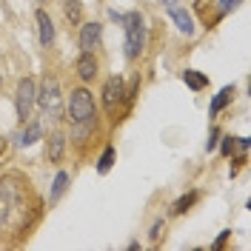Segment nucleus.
I'll return each instance as SVG.
<instances>
[{
    "mask_svg": "<svg viewBox=\"0 0 251 251\" xmlns=\"http://www.w3.org/2000/svg\"><path fill=\"white\" fill-rule=\"evenodd\" d=\"M66 183H69V174L66 172H60L57 177H54V188H51V200H57L63 194V188H66Z\"/></svg>",
    "mask_w": 251,
    "mask_h": 251,
    "instance_id": "nucleus-16",
    "label": "nucleus"
},
{
    "mask_svg": "<svg viewBox=\"0 0 251 251\" xmlns=\"http://www.w3.org/2000/svg\"><path fill=\"white\" fill-rule=\"evenodd\" d=\"M100 34H103V26L100 23H86L80 29V49L83 51H94L97 43H100Z\"/></svg>",
    "mask_w": 251,
    "mask_h": 251,
    "instance_id": "nucleus-6",
    "label": "nucleus"
},
{
    "mask_svg": "<svg viewBox=\"0 0 251 251\" xmlns=\"http://www.w3.org/2000/svg\"><path fill=\"white\" fill-rule=\"evenodd\" d=\"M183 80H186V83L191 86V89H194V92H200L203 86H208V77H205V75H200V72H194V69L183 72Z\"/></svg>",
    "mask_w": 251,
    "mask_h": 251,
    "instance_id": "nucleus-11",
    "label": "nucleus"
},
{
    "mask_svg": "<svg viewBox=\"0 0 251 251\" xmlns=\"http://www.w3.org/2000/svg\"><path fill=\"white\" fill-rule=\"evenodd\" d=\"M237 3H240V0H220V15H226V12H231V9H234Z\"/></svg>",
    "mask_w": 251,
    "mask_h": 251,
    "instance_id": "nucleus-18",
    "label": "nucleus"
},
{
    "mask_svg": "<svg viewBox=\"0 0 251 251\" xmlns=\"http://www.w3.org/2000/svg\"><path fill=\"white\" fill-rule=\"evenodd\" d=\"M231 94H234V89H231V86H226V89H223V92L214 97V100H211V114H217V111L223 109L228 100H231Z\"/></svg>",
    "mask_w": 251,
    "mask_h": 251,
    "instance_id": "nucleus-13",
    "label": "nucleus"
},
{
    "mask_svg": "<svg viewBox=\"0 0 251 251\" xmlns=\"http://www.w3.org/2000/svg\"><path fill=\"white\" fill-rule=\"evenodd\" d=\"M77 75L83 80H92L94 75H97V60L92 57V51H83L77 60Z\"/></svg>",
    "mask_w": 251,
    "mask_h": 251,
    "instance_id": "nucleus-9",
    "label": "nucleus"
},
{
    "mask_svg": "<svg viewBox=\"0 0 251 251\" xmlns=\"http://www.w3.org/2000/svg\"><path fill=\"white\" fill-rule=\"evenodd\" d=\"M34 97H37V89H34V80L23 77L17 83V92H15V109H17V120H29L31 106H34Z\"/></svg>",
    "mask_w": 251,
    "mask_h": 251,
    "instance_id": "nucleus-4",
    "label": "nucleus"
},
{
    "mask_svg": "<svg viewBox=\"0 0 251 251\" xmlns=\"http://www.w3.org/2000/svg\"><path fill=\"white\" fill-rule=\"evenodd\" d=\"M63 12H66V17H69L72 23H80V17H83L80 0H66V3H63Z\"/></svg>",
    "mask_w": 251,
    "mask_h": 251,
    "instance_id": "nucleus-12",
    "label": "nucleus"
},
{
    "mask_svg": "<svg viewBox=\"0 0 251 251\" xmlns=\"http://www.w3.org/2000/svg\"><path fill=\"white\" fill-rule=\"evenodd\" d=\"M123 23H126V54L134 60V57H140L143 46H146V23H143L140 12L126 15Z\"/></svg>",
    "mask_w": 251,
    "mask_h": 251,
    "instance_id": "nucleus-1",
    "label": "nucleus"
},
{
    "mask_svg": "<svg viewBox=\"0 0 251 251\" xmlns=\"http://www.w3.org/2000/svg\"><path fill=\"white\" fill-rule=\"evenodd\" d=\"M37 103H40V109L46 111L49 117H60L63 114V103H60V83L54 77H46L43 80V89L40 94L34 97Z\"/></svg>",
    "mask_w": 251,
    "mask_h": 251,
    "instance_id": "nucleus-3",
    "label": "nucleus"
},
{
    "mask_svg": "<svg viewBox=\"0 0 251 251\" xmlns=\"http://www.w3.org/2000/svg\"><path fill=\"white\" fill-rule=\"evenodd\" d=\"M34 140H40V126H37V123H31L29 128L20 134V143H23V146H31Z\"/></svg>",
    "mask_w": 251,
    "mask_h": 251,
    "instance_id": "nucleus-14",
    "label": "nucleus"
},
{
    "mask_svg": "<svg viewBox=\"0 0 251 251\" xmlns=\"http://www.w3.org/2000/svg\"><path fill=\"white\" fill-rule=\"evenodd\" d=\"M160 231H163V223H154V228H151V240H157Z\"/></svg>",
    "mask_w": 251,
    "mask_h": 251,
    "instance_id": "nucleus-19",
    "label": "nucleus"
},
{
    "mask_svg": "<svg viewBox=\"0 0 251 251\" xmlns=\"http://www.w3.org/2000/svg\"><path fill=\"white\" fill-rule=\"evenodd\" d=\"M231 146H234V140H231V137H228V140L223 143V154H231Z\"/></svg>",
    "mask_w": 251,
    "mask_h": 251,
    "instance_id": "nucleus-20",
    "label": "nucleus"
},
{
    "mask_svg": "<svg viewBox=\"0 0 251 251\" xmlns=\"http://www.w3.org/2000/svg\"><path fill=\"white\" fill-rule=\"evenodd\" d=\"M37 31H40V43L43 46H51V40H54V23H51V17L43 9L37 12Z\"/></svg>",
    "mask_w": 251,
    "mask_h": 251,
    "instance_id": "nucleus-7",
    "label": "nucleus"
},
{
    "mask_svg": "<svg viewBox=\"0 0 251 251\" xmlns=\"http://www.w3.org/2000/svg\"><path fill=\"white\" fill-rule=\"evenodd\" d=\"M69 114H72V123H92L94 120V97L89 89H75L72 92Z\"/></svg>",
    "mask_w": 251,
    "mask_h": 251,
    "instance_id": "nucleus-2",
    "label": "nucleus"
},
{
    "mask_svg": "<svg viewBox=\"0 0 251 251\" xmlns=\"http://www.w3.org/2000/svg\"><path fill=\"white\" fill-rule=\"evenodd\" d=\"M111 163H114V149H106V151H103V157H100V163H97V172L106 174L111 169Z\"/></svg>",
    "mask_w": 251,
    "mask_h": 251,
    "instance_id": "nucleus-15",
    "label": "nucleus"
},
{
    "mask_svg": "<svg viewBox=\"0 0 251 251\" xmlns=\"http://www.w3.org/2000/svg\"><path fill=\"white\" fill-rule=\"evenodd\" d=\"M37 3H43V0H37Z\"/></svg>",
    "mask_w": 251,
    "mask_h": 251,
    "instance_id": "nucleus-24",
    "label": "nucleus"
},
{
    "mask_svg": "<svg viewBox=\"0 0 251 251\" xmlns=\"http://www.w3.org/2000/svg\"><path fill=\"white\" fill-rule=\"evenodd\" d=\"M120 100H123V80L120 77H109L106 80V86H103V103H106V109L114 111Z\"/></svg>",
    "mask_w": 251,
    "mask_h": 251,
    "instance_id": "nucleus-5",
    "label": "nucleus"
},
{
    "mask_svg": "<svg viewBox=\"0 0 251 251\" xmlns=\"http://www.w3.org/2000/svg\"><path fill=\"white\" fill-rule=\"evenodd\" d=\"M194 203H197V191H191V194H186V197H180L177 205H174V211H177V214H183L188 205H194Z\"/></svg>",
    "mask_w": 251,
    "mask_h": 251,
    "instance_id": "nucleus-17",
    "label": "nucleus"
},
{
    "mask_svg": "<svg viewBox=\"0 0 251 251\" xmlns=\"http://www.w3.org/2000/svg\"><path fill=\"white\" fill-rule=\"evenodd\" d=\"M172 20L177 23V29L183 31V34H194V20H191V15H188L186 9L172 6Z\"/></svg>",
    "mask_w": 251,
    "mask_h": 251,
    "instance_id": "nucleus-10",
    "label": "nucleus"
},
{
    "mask_svg": "<svg viewBox=\"0 0 251 251\" xmlns=\"http://www.w3.org/2000/svg\"><path fill=\"white\" fill-rule=\"evenodd\" d=\"M157 3H163V6H174L177 0H157Z\"/></svg>",
    "mask_w": 251,
    "mask_h": 251,
    "instance_id": "nucleus-23",
    "label": "nucleus"
},
{
    "mask_svg": "<svg viewBox=\"0 0 251 251\" xmlns=\"http://www.w3.org/2000/svg\"><path fill=\"white\" fill-rule=\"evenodd\" d=\"M226 237H228V231H223V234L217 237V243H214V249H220V246H223V243H226Z\"/></svg>",
    "mask_w": 251,
    "mask_h": 251,
    "instance_id": "nucleus-22",
    "label": "nucleus"
},
{
    "mask_svg": "<svg viewBox=\"0 0 251 251\" xmlns=\"http://www.w3.org/2000/svg\"><path fill=\"white\" fill-rule=\"evenodd\" d=\"M217 137H220L217 131H211V140L205 143V149H214V146H217Z\"/></svg>",
    "mask_w": 251,
    "mask_h": 251,
    "instance_id": "nucleus-21",
    "label": "nucleus"
},
{
    "mask_svg": "<svg viewBox=\"0 0 251 251\" xmlns=\"http://www.w3.org/2000/svg\"><path fill=\"white\" fill-rule=\"evenodd\" d=\"M63 151H66V137H63V134H51V137H49V146H46V157L51 163H60Z\"/></svg>",
    "mask_w": 251,
    "mask_h": 251,
    "instance_id": "nucleus-8",
    "label": "nucleus"
}]
</instances>
